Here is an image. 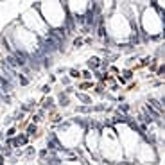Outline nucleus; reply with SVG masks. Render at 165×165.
Masks as SVG:
<instances>
[{"mask_svg": "<svg viewBox=\"0 0 165 165\" xmlns=\"http://www.w3.org/2000/svg\"><path fill=\"white\" fill-rule=\"evenodd\" d=\"M38 133V126H36V124H29V126H27V129H25V135H27L29 138H32V136H34Z\"/></svg>", "mask_w": 165, "mask_h": 165, "instance_id": "1a4fd4ad", "label": "nucleus"}, {"mask_svg": "<svg viewBox=\"0 0 165 165\" xmlns=\"http://www.w3.org/2000/svg\"><path fill=\"white\" fill-rule=\"evenodd\" d=\"M94 94L104 97V95H106V86H104V84H101V83H97L95 86H94Z\"/></svg>", "mask_w": 165, "mask_h": 165, "instance_id": "6e6552de", "label": "nucleus"}, {"mask_svg": "<svg viewBox=\"0 0 165 165\" xmlns=\"http://www.w3.org/2000/svg\"><path fill=\"white\" fill-rule=\"evenodd\" d=\"M117 90H118V84L113 83V84H111V92H117Z\"/></svg>", "mask_w": 165, "mask_h": 165, "instance_id": "cd10ccee", "label": "nucleus"}, {"mask_svg": "<svg viewBox=\"0 0 165 165\" xmlns=\"http://www.w3.org/2000/svg\"><path fill=\"white\" fill-rule=\"evenodd\" d=\"M101 65H102V59L101 57H97V56H92L88 59V70H97V68H101Z\"/></svg>", "mask_w": 165, "mask_h": 165, "instance_id": "f03ea898", "label": "nucleus"}, {"mask_svg": "<svg viewBox=\"0 0 165 165\" xmlns=\"http://www.w3.org/2000/svg\"><path fill=\"white\" fill-rule=\"evenodd\" d=\"M68 74H70L72 79H81V70H79V68H70Z\"/></svg>", "mask_w": 165, "mask_h": 165, "instance_id": "f8f14e48", "label": "nucleus"}, {"mask_svg": "<svg viewBox=\"0 0 165 165\" xmlns=\"http://www.w3.org/2000/svg\"><path fill=\"white\" fill-rule=\"evenodd\" d=\"M131 108L128 106V104H118V111H124V113H128Z\"/></svg>", "mask_w": 165, "mask_h": 165, "instance_id": "5701e85b", "label": "nucleus"}, {"mask_svg": "<svg viewBox=\"0 0 165 165\" xmlns=\"http://www.w3.org/2000/svg\"><path fill=\"white\" fill-rule=\"evenodd\" d=\"M77 99L83 102V106H92V97H90V95L81 94V92H77Z\"/></svg>", "mask_w": 165, "mask_h": 165, "instance_id": "423d86ee", "label": "nucleus"}, {"mask_svg": "<svg viewBox=\"0 0 165 165\" xmlns=\"http://www.w3.org/2000/svg\"><path fill=\"white\" fill-rule=\"evenodd\" d=\"M57 74H65V72H67V68H65V67H57Z\"/></svg>", "mask_w": 165, "mask_h": 165, "instance_id": "a878e982", "label": "nucleus"}, {"mask_svg": "<svg viewBox=\"0 0 165 165\" xmlns=\"http://www.w3.org/2000/svg\"><path fill=\"white\" fill-rule=\"evenodd\" d=\"M133 75H135V70L133 68H126V70H124V79H126V81H131Z\"/></svg>", "mask_w": 165, "mask_h": 165, "instance_id": "ddd939ff", "label": "nucleus"}, {"mask_svg": "<svg viewBox=\"0 0 165 165\" xmlns=\"http://www.w3.org/2000/svg\"><path fill=\"white\" fill-rule=\"evenodd\" d=\"M23 117H25V113H23V111H16V113L13 115V120H15V122H20Z\"/></svg>", "mask_w": 165, "mask_h": 165, "instance_id": "a211bd4d", "label": "nucleus"}, {"mask_svg": "<svg viewBox=\"0 0 165 165\" xmlns=\"http://www.w3.org/2000/svg\"><path fill=\"white\" fill-rule=\"evenodd\" d=\"M81 77L84 79V81H92V77H94V72L86 68V70H83V72H81Z\"/></svg>", "mask_w": 165, "mask_h": 165, "instance_id": "9b49d317", "label": "nucleus"}, {"mask_svg": "<svg viewBox=\"0 0 165 165\" xmlns=\"http://www.w3.org/2000/svg\"><path fill=\"white\" fill-rule=\"evenodd\" d=\"M38 156L41 158V160H45V158H47V156H50V151H49L47 147H45V149H41V151H39V153H38Z\"/></svg>", "mask_w": 165, "mask_h": 165, "instance_id": "f3484780", "label": "nucleus"}, {"mask_svg": "<svg viewBox=\"0 0 165 165\" xmlns=\"http://www.w3.org/2000/svg\"><path fill=\"white\" fill-rule=\"evenodd\" d=\"M4 162H5V158H4V154L0 153V165H4Z\"/></svg>", "mask_w": 165, "mask_h": 165, "instance_id": "c85d7f7f", "label": "nucleus"}, {"mask_svg": "<svg viewBox=\"0 0 165 165\" xmlns=\"http://www.w3.org/2000/svg\"><path fill=\"white\" fill-rule=\"evenodd\" d=\"M50 90H52L50 84H43V86H41V94H43V95H49V94H50Z\"/></svg>", "mask_w": 165, "mask_h": 165, "instance_id": "4be33fe9", "label": "nucleus"}, {"mask_svg": "<svg viewBox=\"0 0 165 165\" xmlns=\"http://www.w3.org/2000/svg\"><path fill=\"white\" fill-rule=\"evenodd\" d=\"M18 83L22 84V86H27V84L31 83V79L25 77V74H18Z\"/></svg>", "mask_w": 165, "mask_h": 165, "instance_id": "9d476101", "label": "nucleus"}, {"mask_svg": "<svg viewBox=\"0 0 165 165\" xmlns=\"http://www.w3.org/2000/svg\"><path fill=\"white\" fill-rule=\"evenodd\" d=\"M158 68V59H151V63H149V70L151 72H156Z\"/></svg>", "mask_w": 165, "mask_h": 165, "instance_id": "6ab92c4d", "label": "nucleus"}, {"mask_svg": "<svg viewBox=\"0 0 165 165\" xmlns=\"http://www.w3.org/2000/svg\"><path fill=\"white\" fill-rule=\"evenodd\" d=\"M75 113H92V106H77Z\"/></svg>", "mask_w": 165, "mask_h": 165, "instance_id": "4468645a", "label": "nucleus"}, {"mask_svg": "<svg viewBox=\"0 0 165 165\" xmlns=\"http://www.w3.org/2000/svg\"><path fill=\"white\" fill-rule=\"evenodd\" d=\"M94 86H95V84H94V81H81V83L77 84V90H81V94H83V92L94 90Z\"/></svg>", "mask_w": 165, "mask_h": 165, "instance_id": "20e7f679", "label": "nucleus"}, {"mask_svg": "<svg viewBox=\"0 0 165 165\" xmlns=\"http://www.w3.org/2000/svg\"><path fill=\"white\" fill-rule=\"evenodd\" d=\"M2 149H4V147H2V142H0V153H2Z\"/></svg>", "mask_w": 165, "mask_h": 165, "instance_id": "c756f323", "label": "nucleus"}, {"mask_svg": "<svg viewBox=\"0 0 165 165\" xmlns=\"http://www.w3.org/2000/svg\"><path fill=\"white\" fill-rule=\"evenodd\" d=\"M13 146H15V149L18 147H27L29 146V136L25 133H20L18 136H13Z\"/></svg>", "mask_w": 165, "mask_h": 165, "instance_id": "f257e3e1", "label": "nucleus"}, {"mask_svg": "<svg viewBox=\"0 0 165 165\" xmlns=\"http://www.w3.org/2000/svg\"><path fill=\"white\" fill-rule=\"evenodd\" d=\"M16 131H18V129H16V126H11L7 131H5V136H7V138H13V136L16 135Z\"/></svg>", "mask_w": 165, "mask_h": 165, "instance_id": "dca6fc26", "label": "nucleus"}, {"mask_svg": "<svg viewBox=\"0 0 165 165\" xmlns=\"http://www.w3.org/2000/svg\"><path fill=\"white\" fill-rule=\"evenodd\" d=\"M165 74V67L163 65H158V68H156V77H163Z\"/></svg>", "mask_w": 165, "mask_h": 165, "instance_id": "aec40b11", "label": "nucleus"}, {"mask_svg": "<svg viewBox=\"0 0 165 165\" xmlns=\"http://www.w3.org/2000/svg\"><path fill=\"white\" fill-rule=\"evenodd\" d=\"M61 84H65V86H70V79H68V77H63V79H61Z\"/></svg>", "mask_w": 165, "mask_h": 165, "instance_id": "393cba45", "label": "nucleus"}, {"mask_svg": "<svg viewBox=\"0 0 165 165\" xmlns=\"http://www.w3.org/2000/svg\"><path fill=\"white\" fill-rule=\"evenodd\" d=\"M149 102L158 110V113H163V104H162V101H158V99H154V97H149ZM151 104H149V106H151Z\"/></svg>", "mask_w": 165, "mask_h": 165, "instance_id": "0eeeda50", "label": "nucleus"}, {"mask_svg": "<svg viewBox=\"0 0 165 165\" xmlns=\"http://www.w3.org/2000/svg\"><path fill=\"white\" fill-rule=\"evenodd\" d=\"M56 81H57V77H56L54 74H52V75L49 77V84H50V83H56Z\"/></svg>", "mask_w": 165, "mask_h": 165, "instance_id": "bb28decb", "label": "nucleus"}, {"mask_svg": "<svg viewBox=\"0 0 165 165\" xmlns=\"http://www.w3.org/2000/svg\"><path fill=\"white\" fill-rule=\"evenodd\" d=\"M83 45H84V43H83V38H81V36L74 39V47H75V49H81Z\"/></svg>", "mask_w": 165, "mask_h": 165, "instance_id": "412c9836", "label": "nucleus"}, {"mask_svg": "<svg viewBox=\"0 0 165 165\" xmlns=\"http://www.w3.org/2000/svg\"><path fill=\"white\" fill-rule=\"evenodd\" d=\"M57 104L61 108H67L68 104H70V97L65 94V92H59V94H57Z\"/></svg>", "mask_w": 165, "mask_h": 165, "instance_id": "7ed1b4c3", "label": "nucleus"}, {"mask_svg": "<svg viewBox=\"0 0 165 165\" xmlns=\"http://www.w3.org/2000/svg\"><path fill=\"white\" fill-rule=\"evenodd\" d=\"M136 86H138L136 83H131V84H128V88H126V92H131V90H135Z\"/></svg>", "mask_w": 165, "mask_h": 165, "instance_id": "b1692460", "label": "nucleus"}, {"mask_svg": "<svg viewBox=\"0 0 165 165\" xmlns=\"http://www.w3.org/2000/svg\"><path fill=\"white\" fill-rule=\"evenodd\" d=\"M41 110H45V111H49L50 108H54L56 106V101H54V97H45V101H43V104H41Z\"/></svg>", "mask_w": 165, "mask_h": 165, "instance_id": "39448f33", "label": "nucleus"}, {"mask_svg": "<svg viewBox=\"0 0 165 165\" xmlns=\"http://www.w3.org/2000/svg\"><path fill=\"white\" fill-rule=\"evenodd\" d=\"M25 156H27V158L36 156V149H34V147H31V146H27V147H25Z\"/></svg>", "mask_w": 165, "mask_h": 165, "instance_id": "2eb2a0df", "label": "nucleus"}]
</instances>
